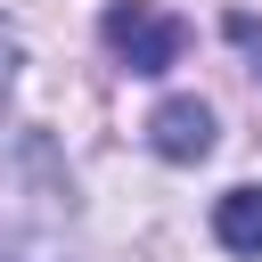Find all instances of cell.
Instances as JSON below:
<instances>
[{
    "instance_id": "1",
    "label": "cell",
    "mask_w": 262,
    "mask_h": 262,
    "mask_svg": "<svg viewBox=\"0 0 262 262\" xmlns=\"http://www.w3.org/2000/svg\"><path fill=\"white\" fill-rule=\"evenodd\" d=\"M98 33H106V49H115L131 74H172L180 49H188V25H180L172 8H156V0H115V8L98 16Z\"/></svg>"
},
{
    "instance_id": "2",
    "label": "cell",
    "mask_w": 262,
    "mask_h": 262,
    "mask_svg": "<svg viewBox=\"0 0 262 262\" xmlns=\"http://www.w3.org/2000/svg\"><path fill=\"white\" fill-rule=\"evenodd\" d=\"M147 147H156L164 164H205V156H213V106L188 98V90L164 98V106L147 115Z\"/></svg>"
},
{
    "instance_id": "3",
    "label": "cell",
    "mask_w": 262,
    "mask_h": 262,
    "mask_svg": "<svg viewBox=\"0 0 262 262\" xmlns=\"http://www.w3.org/2000/svg\"><path fill=\"white\" fill-rule=\"evenodd\" d=\"M213 237L254 262V254H262V188H229V196L213 205Z\"/></svg>"
},
{
    "instance_id": "4",
    "label": "cell",
    "mask_w": 262,
    "mask_h": 262,
    "mask_svg": "<svg viewBox=\"0 0 262 262\" xmlns=\"http://www.w3.org/2000/svg\"><path fill=\"white\" fill-rule=\"evenodd\" d=\"M16 57H25L16 49V25L0 16V115H8V90H16Z\"/></svg>"
},
{
    "instance_id": "5",
    "label": "cell",
    "mask_w": 262,
    "mask_h": 262,
    "mask_svg": "<svg viewBox=\"0 0 262 262\" xmlns=\"http://www.w3.org/2000/svg\"><path fill=\"white\" fill-rule=\"evenodd\" d=\"M0 262H25V254H8V246H0Z\"/></svg>"
}]
</instances>
